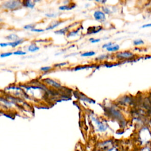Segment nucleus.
I'll list each match as a JSON object with an SVG mask.
<instances>
[{
  "label": "nucleus",
  "instance_id": "1",
  "mask_svg": "<svg viewBox=\"0 0 151 151\" xmlns=\"http://www.w3.org/2000/svg\"><path fill=\"white\" fill-rule=\"evenodd\" d=\"M1 8L9 11H15L22 8V1L21 0H8L3 2Z\"/></svg>",
  "mask_w": 151,
  "mask_h": 151
},
{
  "label": "nucleus",
  "instance_id": "2",
  "mask_svg": "<svg viewBox=\"0 0 151 151\" xmlns=\"http://www.w3.org/2000/svg\"><path fill=\"white\" fill-rule=\"evenodd\" d=\"M134 57V54L130 51H119L116 54V57L120 60H130Z\"/></svg>",
  "mask_w": 151,
  "mask_h": 151
},
{
  "label": "nucleus",
  "instance_id": "3",
  "mask_svg": "<svg viewBox=\"0 0 151 151\" xmlns=\"http://www.w3.org/2000/svg\"><path fill=\"white\" fill-rule=\"evenodd\" d=\"M93 17L96 21L101 23H103L106 20V14L104 13L103 11L100 9L96 10L94 12Z\"/></svg>",
  "mask_w": 151,
  "mask_h": 151
},
{
  "label": "nucleus",
  "instance_id": "4",
  "mask_svg": "<svg viewBox=\"0 0 151 151\" xmlns=\"http://www.w3.org/2000/svg\"><path fill=\"white\" fill-rule=\"evenodd\" d=\"M103 29V27L101 25L89 27L87 29V35L96 34L100 32L101 31H102Z\"/></svg>",
  "mask_w": 151,
  "mask_h": 151
},
{
  "label": "nucleus",
  "instance_id": "5",
  "mask_svg": "<svg viewBox=\"0 0 151 151\" xmlns=\"http://www.w3.org/2000/svg\"><path fill=\"white\" fill-rule=\"evenodd\" d=\"M92 120L96 124V126H97V129H98L99 131H100V132H105L107 130V126L105 124H104L103 122L99 121L96 117H92Z\"/></svg>",
  "mask_w": 151,
  "mask_h": 151
},
{
  "label": "nucleus",
  "instance_id": "6",
  "mask_svg": "<svg viewBox=\"0 0 151 151\" xmlns=\"http://www.w3.org/2000/svg\"><path fill=\"white\" fill-rule=\"evenodd\" d=\"M63 22V21L62 20H55V21H52L50 25L46 27L45 29L46 31H49V30H52L57 27H58L60 25H61L62 23Z\"/></svg>",
  "mask_w": 151,
  "mask_h": 151
},
{
  "label": "nucleus",
  "instance_id": "7",
  "mask_svg": "<svg viewBox=\"0 0 151 151\" xmlns=\"http://www.w3.org/2000/svg\"><path fill=\"white\" fill-rule=\"evenodd\" d=\"M76 4L74 2H71L70 4L68 5H60L58 7V9L60 11H70L72 10L73 9L75 8L76 7Z\"/></svg>",
  "mask_w": 151,
  "mask_h": 151
},
{
  "label": "nucleus",
  "instance_id": "8",
  "mask_svg": "<svg viewBox=\"0 0 151 151\" xmlns=\"http://www.w3.org/2000/svg\"><path fill=\"white\" fill-rule=\"evenodd\" d=\"M43 81L44 83H45L46 84L51 86H52L55 88H60L61 87V84H59L58 83H57V81H55V80H52V79H51L50 78H45L44 80H43Z\"/></svg>",
  "mask_w": 151,
  "mask_h": 151
},
{
  "label": "nucleus",
  "instance_id": "9",
  "mask_svg": "<svg viewBox=\"0 0 151 151\" xmlns=\"http://www.w3.org/2000/svg\"><path fill=\"white\" fill-rule=\"evenodd\" d=\"M22 7L33 9L35 7V4L32 0H22Z\"/></svg>",
  "mask_w": 151,
  "mask_h": 151
},
{
  "label": "nucleus",
  "instance_id": "10",
  "mask_svg": "<svg viewBox=\"0 0 151 151\" xmlns=\"http://www.w3.org/2000/svg\"><path fill=\"white\" fill-rule=\"evenodd\" d=\"M81 27H79L77 28L76 29L70 30L66 34V37L67 38H70V37H76V36L78 35V33H79V31L81 29H82V28H81Z\"/></svg>",
  "mask_w": 151,
  "mask_h": 151
},
{
  "label": "nucleus",
  "instance_id": "11",
  "mask_svg": "<svg viewBox=\"0 0 151 151\" xmlns=\"http://www.w3.org/2000/svg\"><path fill=\"white\" fill-rule=\"evenodd\" d=\"M71 28L70 27V26H67V27H65L63 28H61L60 29L56 30L54 32L55 34H57V35H66L67 34V32L70 31V29Z\"/></svg>",
  "mask_w": 151,
  "mask_h": 151
},
{
  "label": "nucleus",
  "instance_id": "12",
  "mask_svg": "<svg viewBox=\"0 0 151 151\" xmlns=\"http://www.w3.org/2000/svg\"><path fill=\"white\" fill-rule=\"evenodd\" d=\"M24 38H19L16 41H9L8 42V45L9 46L11 47L12 48H15L16 47L21 45V44H22L24 41Z\"/></svg>",
  "mask_w": 151,
  "mask_h": 151
},
{
  "label": "nucleus",
  "instance_id": "13",
  "mask_svg": "<svg viewBox=\"0 0 151 151\" xmlns=\"http://www.w3.org/2000/svg\"><path fill=\"white\" fill-rule=\"evenodd\" d=\"M39 50L40 47L38 45H37L35 42H32L31 44L28 45L27 48V50L31 52H35L36 51H38Z\"/></svg>",
  "mask_w": 151,
  "mask_h": 151
},
{
  "label": "nucleus",
  "instance_id": "14",
  "mask_svg": "<svg viewBox=\"0 0 151 151\" xmlns=\"http://www.w3.org/2000/svg\"><path fill=\"white\" fill-rule=\"evenodd\" d=\"M19 38H20L15 33L10 34L5 37V39L8 40V41H16V40L19 39Z\"/></svg>",
  "mask_w": 151,
  "mask_h": 151
},
{
  "label": "nucleus",
  "instance_id": "15",
  "mask_svg": "<svg viewBox=\"0 0 151 151\" xmlns=\"http://www.w3.org/2000/svg\"><path fill=\"white\" fill-rule=\"evenodd\" d=\"M106 49L108 52H116L119 50L120 45L119 44H113Z\"/></svg>",
  "mask_w": 151,
  "mask_h": 151
},
{
  "label": "nucleus",
  "instance_id": "16",
  "mask_svg": "<svg viewBox=\"0 0 151 151\" xmlns=\"http://www.w3.org/2000/svg\"><path fill=\"white\" fill-rule=\"evenodd\" d=\"M109 111L110 112L111 115H113V116H114L115 118L120 119L122 117L121 113L118 110H116L114 109H109Z\"/></svg>",
  "mask_w": 151,
  "mask_h": 151
},
{
  "label": "nucleus",
  "instance_id": "17",
  "mask_svg": "<svg viewBox=\"0 0 151 151\" xmlns=\"http://www.w3.org/2000/svg\"><path fill=\"white\" fill-rule=\"evenodd\" d=\"M101 11L104 12V13L106 14V15H111L113 12V11L109 8L108 6H104V5H102L101 6Z\"/></svg>",
  "mask_w": 151,
  "mask_h": 151
},
{
  "label": "nucleus",
  "instance_id": "18",
  "mask_svg": "<svg viewBox=\"0 0 151 151\" xmlns=\"http://www.w3.org/2000/svg\"><path fill=\"white\" fill-rule=\"evenodd\" d=\"M96 54V52L93 51H86L84 52L81 54V57H91Z\"/></svg>",
  "mask_w": 151,
  "mask_h": 151
},
{
  "label": "nucleus",
  "instance_id": "19",
  "mask_svg": "<svg viewBox=\"0 0 151 151\" xmlns=\"http://www.w3.org/2000/svg\"><path fill=\"white\" fill-rule=\"evenodd\" d=\"M133 44L134 45H135V46H139V45H141L145 44V42H144V41L142 39L138 38V39H136V40H133Z\"/></svg>",
  "mask_w": 151,
  "mask_h": 151
},
{
  "label": "nucleus",
  "instance_id": "20",
  "mask_svg": "<svg viewBox=\"0 0 151 151\" xmlns=\"http://www.w3.org/2000/svg\"><path fill=\"white\" fill-rule=\"evenodd\" d=\"M109 57V54H101V55H100L99 56L97 57L96 58H95V60L96 61H101V60H106L107 58H108Z\"/></svg>",
  "mask_w": 151,
  "mask_h": 151
},
{
  "label": "nucleus",
  "instance_id": "21",
  "mask_svg": "<svg viewBox=\"0 0 151 151\" xmlns=\"http://www.w3.org/2000/svg\"><path fill=\"white\" fill-rule=\"evenodd\" d=\"M36 24H27L24 26L23 28L25 30H31L32 29L35 28Z\"/></svg>",
  "mask_w": 151,
  "mask_h": 151
},
{
  "label": "nucleus",
  "instance_id": "22",
  "mask_svg": "<svg viewBox=\"0 0 151 151\" xmlns=\"http://www.w3.org/2000/svg\"><path fill=\"white\" fill-rule=\"evenodd\" d=\"M13 54L16 55H24L27 54V52L18 50L14 51Z\"/></svg>",
  "mask_w": 151,
  "mask_h": 151
},
{
  "label": "nucleus",
  "instance_id": "23",
  "mask_svg": "<svg viewBox=\"0 0 151 151\" xmlns=\"http://www.w3.org/2000/svg\"><path fill=\"white\" fill-rule=\"evenodd\" d=\"M90 67H92L90 65H81V66H78L74 68V70L75 71H78V70H83V69H86V68H88Z\"/></svg>",
  "mask_w": 151,
  "mask_h": 151
},
{
  "label": "nucleus",
  "instance_id": "24",
  "mask_svg": "<svg viewBox=\"0 0 151 151\" xmlns=\"http://www.w3.org/2000/svg\"><path fill=\"white\" fill-rule=\"evenodd\" d=\"M13 54V52H2L1 54L0 57L1 58H5V57H8Z\"/></svg>",
  "mask_w": 151,
  "mask_h": 151
},
{
  "label": "nucleus",
  "instance_id": "25",
  "mask_svg": "<svg viewBox=\"0 0 151 151\" xmlns=\"http://www.w3.org/2000/svg\"><path fill=\"white\" fill-rule=\"evenodd\" d=\"M57 14L56 13H46L45 14V16L47 18H55L57 17Z\"/></svg>",
  "mask_w": 151,
  "mask_h": 151
},
{
  "label": "nucleus",
  "instance_id": "26",
  "mask_svg": "<svg viewBox=\"0 0 151 151\" xmlns=\"http://www.w3.org/2000/svg\"><path fill=\"white\" fill-rule=\"evenodd\" d=\"M52 67L50 66H44V67H42L40 68V70L44 72H47L48 71H50V70H51Z\"/></svg>",
  "mask_w": 151,
  "mask_h": 151
},
{
  "label": "nucleus",
  "instance_id": "27",
  "mask_svg": "<svg viewBox=\"0 0 151 151\" xmlns=\"http://www.w3.org/2000/svg\"><path fill=\"white\" fill-rule=\"evenodd\" d=\"M45 30L44 29H42V28H34L33 29H32L31 30V32H38V33H40V32H44Z\"/></svg>",
  "mask_w": 151,
  "mask_h": 151
},
{
  "label": "nucleus",
  "instance_id": "28",
  "mask_svg": "<svg viewBox=\"0 0 151 151\" xmlns=\"http://www.w3.org/2000/svg\"><path fill=\"white\" fill-rule=\"evenodd\" d=\"M114 44L112 42H107V43H105L103 45H102V48H107V47H109L110 46H111L112 45H113Z\"/></svg>",
  "mask_w": 151,
  "mask_h": 151
},
{
  "label": "nucleus",
  "instance_id": "29",
  "mask_svg": "<svg viewBox=\"0 0 151 151\" xmlns=\"http://www.w3.org/2000/svg\"><path fill=\"white\" fill-rule=\"evenodd\" d=\"M68 64L67 62H64V63H58V64H55L54 66L55 67H63L65 65H67Z\"/></svg>",
  "mask_w": 151,
  "mask_h": 151
},
{
  "label": "nucleus",
  "instance_id": "30",
  "mask_svg": "<svg viewBox=\"0 0 151 151\" xmlns=\"http://www.w3.org/2000/svg\"><path fill=\"white\" fill-rule=\"evenodd\" d=\"M100 38H93V39L90 41L91 43L92 44H94V43H97V42H99L100 41Z\"/></svg>",
  "mask_w": 151,
  "mask_h": 151
},
{
  "label": "nucleus",
  "instance_id": "31",
  "mask_svg": "<svg viewBox=\"0 0 151 151\" xmlns=\"http://www.w3.org/2000/svg\"><path fill=\"white\" fill-rule=\"evenodd\" d=\"M94 1H95V2H96L97 3H100L102 5H104L106 3L107 0H94Z\"/></svg>",
  "mask_w": 151,
  "mask_h": 151
},
{
  "label": "nucleus",
  "instance_id": "32",
  "mask_svg": "<svg viewBox=\"0 0 151 151\" xmlns=\"http://www.w3.org/2000/svg\"><path fill=\"white\" fill-rule=\"evenodd\" d=\"M0 46H1V47H2V48L6 47L9 46L8 42H1V43H0Z\"/></svg>",
  "mask_w": 151,
  "mask_h": 151
},
{
  "label": "nucleus",
  "instance_id": "33",
  "mask_svg": "<svg viewBox=\"0 0 151 151\" xmlns=\"http://www.w3.org/2000/svg\"><path fill=\"white\" fill-rule=\"evenodd\" d=\"M141 27H142V28H149V27H151V23L143 24Z\"/></svg>",
  "mask_w": 151,
  "mask_h": 151
},
{
  "label": "nucleus",
  "instance_id": "34",
  "mask_svg": "<svg viewBox=\"0 0 151 151\" xmlns=\"http://www.w3.org/2000/svg\"><path fill=\"white\" fill-rule=\"evenodd\" d=\"M71 2L70 0H64L63 1L64 5H68V4H70Z\"/></svg>",
  "mask_w": 151,
  "mask_h": 151
},
{
  "label": "nucleus",
  "instance_id": "35",
  "mask_svg": "<svg viewBox=\"0 0 151 151\" xmlns=\"http://www.w3.org/2000/svg\"><path fill=\"white\" fill-rule=\"evenodd\" d=\"M41 0H33V2H34L35 4H36V3H38V2H41Z\"/></svg>",
  "mask_w": 151,
  "mask_h": 151
},
{
  "label": "nucleus",
  "instance_id": "36",
  "mask_svg": "<svg viewBox=\"0 0 151 151\" xmlns=\"http://www.w3.org/2000/svg\"><path fill=\"white\" fill-rule=\"evenodd\" d=\"M89 6H90V4H86L85 5L84 7H85V8H87V7Z\"/></svg>",
  "mask_w": 151,
  "mask_h": 151
}]
</instances>
